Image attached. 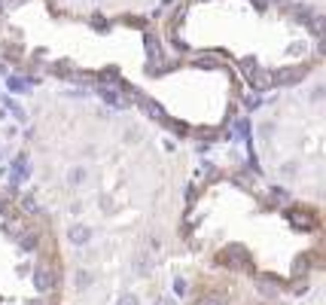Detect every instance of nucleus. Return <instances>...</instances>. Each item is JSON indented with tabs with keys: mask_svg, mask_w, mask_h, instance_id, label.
Returning a JSON list of instances; mask_svg holds the SVG:
<instances>
[{
	"mask_svg": "<svg viewBox=\"0 0 326 305\" xmlns=\"http://www.w3.org/2000/svg\"><path fill=\"white\" fill-rule=\"evenodd\" d=\"M302 76H305V67H280V70L274 73V80L283 83V86H289V83H299Z\"/></svg>",
	"mask_w": 326,
	"mask_h": 305,
	"instance_id": "f03ea898",
	"label": "nucleus"
},
{
	"mask_svg": "<svg viewBox=\"0 0 326 305\" xmlns=\"http://www.w3.org/2000/svg\"><path fill=\"white\" fill-rule=\"evenodd\" d=\"M101 98H104L107 104H110V107H125V104H122V98H119L113 89H107V86H101Z\"/></svg>",
	"mask_w": 326,
	"mask_h": 305,
	"instance_id": "423d86ee",
	"label": "nucleus"
},
{
	"mask_svg": "<svg viewBox=\"0 0 326 305\" xmlns=\"http://www.w3.org/2000/svg\"><path fill=\"white\" fill-rule=\"evenodd\" d=\"M7 86H10L13 92H25V89H28V80H22V76H10Z\"/></svg>",
	"mask_w": 326,
	"mask_h": 305,
	"instance_id": "1a4fd4ad",
	"label": "nucleus"
},
{
	"mask_svg": "<svg viewBox=\"0 0 326 305\" xmlns=\"http://www.w3.org/2000/svg\"><path fill=\"white\" fill-rule=\"evenodd\" d=\"M226 262H229V265H247L250 256H247V250H244L241 244H232L229 253H226Z\"/></svg>",
	"mask_w": 326,
	"mask_h": 305,
	"instance_id": "7ed1b4c3",
	"label": "nucleus"
},
{
	"mask_svg": "<svg viewBox=\"0 0 326 305\" xmlns=\"http://www.w3.org/2000/svg\"><path fill=\"white\" fill-rule=\"evenodd\" d=\"M147 52H150V58H159L162 55V46H159V40L153 34H147Z\"/></svg>",
	"mask_w": 326,
	"mask_h": 305,
	"instance_id": "0eeeda50",
	"label": "nucleus"
},
{
	"mask_svg": "<svg viewBox=\"0 0 326 305\" xmlns=\"http://www.w3.org/2000/svg\"><path fill=\"white\" fill-rule=\"evenodd\" d=\"M67 180H70V183H74V186H80V183L86 180V168H80V165H77V168H70V174H67Z\"/></svg>",
	"mask_w": 326,
	"mask_h": 305,
	"instance_id": "6e6552de",
	"label": "nucleus"
},
{
	"mask_svg": "<svg viewBox=\"0 0 326 305\" xmlns=\"http://www.w3.org/2000/svg\"><path fill=\"white\" fill-rule=\"evenodd\" d=\"M156 305H177V299H171V296H162V299H156Z\"/></svg>",
	"mask_w": 326,
	"mask_h": 305,
	"instance_id": "2eb2a0df",
	"label": "nucleus"
},
{
	"mask_svg": "<svg viewBox=\"0 0 326 305\" xmlns=\"http://www.w3.org/2000/svg\"><path fill=\"white\" fill-rule=\"evenodd\" d=\"M34 284H37V290H49L52 287V272H46V269L34 272Z\"/></svg>",
	"mask_w": 326,
	"mask_h": 305,
	"instance_id": "20e7f679",
	"label": "nucleus"
},
{
	"mask_svg": "<svg viewBox=\"0 0 326 305\" xmlns=\"http://www.w3.org/2000/svg\"><path fill=\"white\" fill-rule=\"evenodd\" d=\"M174 293H177V296H183V293H186V281H183V278H177V281H174Z\"/></svg>",
	"mask_w": 326,
	"mask_h": 305,
	"instance_id": "ddd939ff",
	"label": "nucleus"
},
{
	"mask_svg": "<svg viewBox=\"0 0 326 305\" xmlns=\"http://www.w3.org/2000/svg\"><path fill=\"white\" fill-rule=\"evenodd\" d=\"M259 104H262V98H259V95H250V98H247V107H250V110H256Z\"/></svg>",
	"mask_w": 326,
	"mask_h": 305,
	"instance_id": "4468645a",
	"label": "nucleus"
},
{
	"mask_svg": "<svg viewBox=\"0 0 326 305\" xmlns=\"http://www.w3.org/2000/svg\"><path fill=\"white\" fill-rule=\"evenodd\" d=\"M34 247H37V235H31V232H28V235L22 238V253H31Z\"/></svg>",
	"mask_w": 326,
	"mask_h": 305,
	"instance_id": "9d476101",
	"label": "nucleus"
},
{
	"mask_svg": "<svg viewBox=\"0 0 326 305\" xmlns=\"http://www.w3.org/2000/svg\"><path fill=\"white\" fill-rule=\"evenodd\" d=\"M67 238L74 241L77 247H83V244H89V241H92V229H89V226H83V223H74V226L67 229Z\"/></svg>",
	"mask_w": 326,
	"mask_h": 305,
	"instance_id": "f257e3e1",
	"label": "nucleus"
},
{
	"mask_svg": "<svg viewBox=\"0 0 326 305\" xmlns=\"http://www.w3.org/2000/svg\"><path fill=\"white\" fill-rule=\"evenodd\" d=\"M116 305H140V299L134 296V293H125V296H119V302Z\"/></svg>",
	"mask_w": 326,
	"mask_h": 305,
	"instance_id": "f8f14e48",
	"label": "nucleus"
},
{
	"mask_svg": "<svg viewBox=\"0 0 326 305\" xmlns=\"http://www.w3.org/2000/svg\"><path fill=\"white\" fill-rule=\"evenodd\" d=\"M89 284H92V275H89V272H80V275H77V287H80V290H86Z\"/></svg>",
	"mask_w": 326,
	"mask_h": 305,
	"instance_id": "9b49d317",
	"label": "nucleus"
},
{
	"mask_svg": "<svg viewBox=\"0 0 326 305\" xmlns=\"http://www.w3.org/2000/svg\"><path fill=\"white\" fill-rule=\"evenodd\" d=\"M286 217H289V223H296V229H311V217H308V214H299V211H289Z\"/></svg>",
	"mask_w": 326,
	"mask_h": 305,
	"instance_id": "39448f33",
	"label": "nucleus"
},
{
	"mask_svg": "<svg viewBox=\"0 0 326 305\" xmlns=\"http://www.w3.org/2000/svg\"><path fill=\"white\" fill-rule=\"evenodd\" d=\"M0 10H4V4H0Z\"/></svg>",
	"mask_w": 326,
	"mask_h": 305,
	"instance_id": "a211bd4d",
	"label": "nucleus"
},
{
	"mask_svg": "<svg viewBox=\"0 0 326 305\" xmlns=\"http://www.w3.org/2000/svg\"><path fill=\"white\" fill-rule=\"evenodd\" d=\"M204 305H223V299H220V296H213V299H207Z\"/></svg>",
	"mask_w": 326,
	"mask_h": 305,
	"instance_id": "f3484780",
	"label": "nucleus"
},
{
	"mask_svg": "<svg viewBox=\"0 0 326 305\" xmlns=\"http://www.w3.org/2000/svg\"><path fill=\"white\" fill-rule=\"evenodd\" d=\"M296 52H305V46L302 43H293V46H289V55H296Z\"/></svg>",
	"mask_w": 326,
	"mask_h": 305,
	"instance_id": "dca6fc26",
	"label": "nucleus"
}]
</instances>
